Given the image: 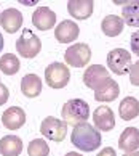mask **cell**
Here are the masks:
<instances>
[{
  "instance_id": "1",
  "label": "cell",
  "mask_w": 139,
  "mask_h": 156,
  "mask_svg": "<svg viewBox=\"0 0 139 156\" xmlns=\"http://www.w3.org/2000/svg\"><path fill=\"white\" fill-rule=\"evenodd\" d=\"M101 134L96 127H93L88 122L78 124L74 127L72 134H71V142L75 148L82 150V151H94L96 148L101 147Z\"/></svg>"
},
{
  "instance_id": "2",
  "label": "cell",
  "mask_w": 139,
  "mask_h": 156,
  "mask_svg": "<svg viewBox=\"0 0 139 156\" xmlns=\"http://www.w3.org/2000/svg\"><path fill=\"white\" fill-rule=\"evenodd\" d=\"M61 116L64 119L66 124L71 126H78L83 124L88 121L90 118V106L85 100H80V98H74V100H69L64 106H62Z\"/></svg>"
},
{
  "instance_id": "3",
  "label": "cell",
  "mask_w": 139,
  "mask_h": 156,
  "mask_svg": "<svg viewBox=\"0 0 139 156\" xmlns=\"http://www.w3.org/2000/svg\"><path fill=\"white\" fill-rule=\"evenodd\" d=\"M16 50L22 58H35L42 50V42L31 29L26 27L21 37L16 40Z\"/></svg>"
},
{
  "instance_id": "4",
  "label": "cell",
  "mask_w": 139,
  "mask_h": 156,
  "mask_svg": "<svg viewBox=\"0 0 139 156\" xmlns=\"http://www.w3.org/2000/svg\"><path fill=\"white\" fill-rule=\"evenodd\" d=\"M45 80L51 89H64L71 80V69L62 63H51L45 69Z\"/></svg>"
},
{
  "instance_id": "5",
  "label": "cell",
  "mask_w": 139,
  "mask_h": 156,
  "mask_svg": "<svg viewBox=\"0 0 139 156\" xmlns=\"http://www.w3.org/2000/svg\"><path fill=\"white\" fill-rule=\"evenodd\" d=\"M40 132L45 138H48L51 142H62L67 135V124L64 121L53 118V116H48L42 121L40 124Z\"/></svg>"
},
{
  "instance_id": "6",
  "label": "cell",
  "mask_w": 139,
  "mask_h": 156,
  "mask_svg": "<svg viewBox=\"0 0 139 156\" xmlns=\"http://www.w3.org/2000/svg\"><path fill=\"white\" fill-rule=\"evenodd\" d=\"M107 65L112 73L118 74V76H123V74L130 73L131 53L125 48H114L107 55Z\"/></svg>"
},
{
  "instance_id": "7",
  "label": "cell",
  "mask_w": 139,
  "mask_h": 156,
  "mask_svg": "<svg viewBox=\"0 0 139 156\" xmlns=\"http://www.w3.org/2000/svg\"><path fill=\"white\" fill-rule=\"evenodd\" d=\"M64 60L69 66L83 68V66L88 65L90 60H91V50L86 44H74L66 50Z\"/></svg>"
},
{
  "instance_id": "8",
  "label": "cell",
  "mask_w": 139,
  "mask_h": 156,
  "mask_svg": "<svg viewBox=\"0 0 139 156\" xmlns=\"http://www.w3.org/2000/svg\"><path fill=\"white\" fill-rule=\"evenodd\" d=\"M93 121H94V127L98 130L109 132L115 127V114L112 111V108L107 105H101L94 109Z\"/></svg>"
},
{
  "instance_id": "9",
  "label": "cell",
  "mask_w": 139,
  "mask_h": 156,
  "mask_svg": "<svg viewBox=\"0 0 139 156\" xmlns=\"http://www.w3.org/2000/svg\"><path fill=\"white\" fill-rule=\"evenodd\" d=\"M78 34H80L78 26L71 20L61 21L59 24L55 27V37H56L58 42H61V44H71L74 40H77Z\"/></svg>"
},
{
  "instance_id": "10",
  "label": "cell",
  "mask_w": 139,
  "mask_h": 156,
  "mask_svg": "<svg viewBox=\"0 0 139 156\" xmlns=\"http://www.w3.org/2000/svg\"><path fill=\"white\" fill-rule=\"evenodd\" d=\"M120 94V87L118 84L115 82L112 77L106 79L101 85H98L94 89V100L96 101H102V103H107V101H114L115 98H118Z\"/></svg>"
},
{
  "instance_id": "11",
  "label": "cell",
  "mask_w": 139,
  "mask_h": 156,
  "mask_svg": "<svg viewBox=\"0 0 139 156\" xmlns=\"http://www.w3.org/2000/svg\"><path fill=\"white\" fill-rule=\"evenodd\" d=\"M32 24L40 31H48L56 24V15L48 7H38L32 15Z\"/></svg>"
},
{
  "instance_id": "12",
  "label": "cell",
  "mask_w": 139,
  "mask_h": 156,
  "mask_svg": "<svg viewBox=\"0 0 139 156\" xmlns=\"http://www.w3.org/2000/svg\"><path fill=\"white\" fill-rule=\"evenodd\" d=\"M109 71L104 66L101 65H93V66H88L86 71L83 73V82L86 87H90L94 90L98 85H101L106 79H109Z\"/></svg>"
},
{
  "instance_id": "13",
  "label": "cell",
  "mask_w": 139,
  "mask_h": 156,
  "mask_svg": "<svg viewBox=\"0 0 139 156\" xmlns=\"http://www.w3.org/2000/svg\"><path fill=\"white\" fill-rule=\"evenodd\" d=\"M0 26L3 27L8 34H15L19 31L22 26V15L16 8H7L0 15Z\"/></svg>"
},
{
  "instance_id": "14",
  "label": "cell",
  "mask_w": 139,
  "mask_h": 156,
  "mask_svg": "<svg viewBox=\"0 0 139 156\" xmlns=\"http://www.w3.org/2000/svg\"><path fill=\"white\" fill-rule=\"evenodd\" d=\"M2 122L8 130H18L26 124V113L19 106H11L2 114Z\"/></svg>"
},
{
  "instance_id": "15",
  "label": "cell",
  "mask_w": 139,
  "mask_h": 156,
  "mask_svg": "<svg viewBox=\"0 0 139 156\" xmlns=\"http://www.w3.org/2000/svg\"><path fill=\"white\" fill-rule=\"evenodd\" d=\"M94 3L93 0H71L67 2V10L75 20H88L93 15Z\"/></svg>"
},
{
  "instance_id": "16",
  "label": "cell",
  "mask_w": 139,
  "mask_h": 156,
  "mask_svg": "<svg viewBox=\"0 0 139 156\" xmlns=\"http://www.w3.org/2000/svg\"><path fill=\"white\" fill-rule=\"evenodd\" d=\"M118 148L126 151V153L137 151V148H139V129H136V127H126L118 138Z\"/></svg>"
},
{
  "instance_id": "17",
  "label": "cell",
  "mask_w": 139,
  "mask_h": 156,
  "mask_svg": "<svg viewBox=\"0 0 139 156\" xmlns=\"http://www.w3.org/2000/svg\"><path fill=\"white\" fill-rule=\"evenodd\" d=\"M21 92L27 98H35L42 92V79L37 74H26L21 80Z\"/></svg>"
},
{
  "instance_id": "18",
  "label": "cell",
  "mask_w": 139,
  "mask_h": 156,
  "mask_svg": "<svg viewBox=\"0 0 139 156\" xmlns=\"http://www.w3.org/2000/svg\"><path fill=\"white\" fill-rule=\"evenodd\" d=\"M123 26H125V23L121 20V16L118 15H109L101 21V29L107 37L120 36L121 31H123Z\"/></svg>"
},
{
  "instance_id": "19",
  "label": "cell",
  "mask_w": 139,
  "mask_h": 156,
  "mask_svg": "<svg viewBox=\"0 0 139 156\" xmlns=\"http://www.w3.org/2000/svg\"><path fill=\"white\" fill-rule=\"evenodd\" d=\"M22 151V142L16 135H5L0 140V154L2 156H19Z\"/></svg>"
},
{
  "instance_id": "20",
  "label": "cell",
  "mask_w": 139,
  "mask_h": 156,
  "mask_svg": "<svg viewBox=\"0 0 139 156\" xmlns=\"http://www.w3.org/2000/svg\"><path fill=\"white\" fill-rule=\"evenodd\" d=\"M120 118L123 121H131L139 116V100L134 97H126L121 100L118 106Z\"/></svg>"
},
{
  "instance_id": "21",
  "label": "cell",
  "mask_w": 139,
  "mask_h": 156,
  "mask_svg": "<svg viewBox=\"0 0 139 156\" xmlns=\"http://www.w3.org/2000/svg\"><path fill=\"white\" fill-rule=\"evenodd\" d=\"M121 20L130 27H139V0L126 2L121 8Z\"/></svg>"
},
{
  "instance_id": "22",
  "label": "cell",
  "mask_w": 139,
  "mask_h": 156,
  "mask_svg": "<svg viewBox=\"0 0 139 156\" xmlns=\"http://www.w3.org/2000/svg\"><path fill=\"white\" fill-rule=\"evenodd\" d=\"M19 60L18 56L13 55V53H5L0 56V71L5 73L7 76H13L19 71Z\"/></svg>"
},
{
  "instance_id": "23",
  "label": "cell",
  "mask_w": 139,
  "mask_h": 156,
  "mask_svg": "<svg viewBox=\"0 0 139 156\" xmlns=\"http://www.w3.org/2000/svg\"><path fill=\"white\" fill-rule=\"evenodd\" d=\"M48 153H50V147L45 140H42V138L32 140L27 147V154L29 156H48Z\"/></svg>"
},
{
  "instance_id": "24",
  "label": "cell",
  "mask_w": 139,
  "mask_h": 156,
  "mask_svg": "<svg viewBox=\"0 0 139 156\" xmlns=\"http://www.w3.org/2000/svg\"><path fill=\"white\" fill-rule=\"evenodd\" d=\"M128 74H130V82L133 85H136V87H139V61H136L134 65H131Z\"/></svg>"
},
{
  "instance_id": "25",
  "label": "cell",
  "mask_w": 139,
  "mask_h": 156,
  "mask_svg": "<svg viewBox=\"0 0 139 156\" xmlns=\"http://www.w3.org/2000/svg\"><path fill=\"white\" fill-rule=\"evenodd\" d=\"M131 50L134 55L139 56V31L133 32V36H131Z\"/></svg>"
},
{
  "instance_id": "26",
  "label": "cell",
  "mask_w": 139,
  "mask_h": 156,
  "mask_svg": "<svg viewBox=\"0 0 139 156\" xmlns=\"http://www.w3.org/2000/svg\"><path fill=\"white\" fill-rule=\"evenodd\" d=\"M8 97H10V92H8V89H7V85L0 82V106L7 103Z\"/></svg>"
},
{
  "instance_id": "27",
  "label": "cell",
  "mask_w": 139,
  "mask_h": 156,
  "mask_svg": "<svg viewBox=\"0 0 139 156\" xmlns=\"http://www.w3.org/2000/svg\"><path fill=\"white\" fill-rule=\"evenodd\" d=\"M98 156H117V154H115V150H114V148L107 147V148L101 150V151L98 153Z\"/></svg>"
},
{
  "instance_id": "28",
  "label": "cell",
  "mask_w": 139,
  "mask_h": 156,
  "mask_svg": "<svg viewBox=\"0 0 139 156\" xmlns=\"http://www.w3.org/2000/svg\"><path fill=\"white\" fill-rule=\"evenodd\" d=\"M123 156H139V151H131V153H125Z\"/></svg>"
},
{
  "instance_id": "29",
  "label": "cell",
  "mask_w": 139,
  "mask_h": 156,
  "mask_svg": "<svg viewBox=\"0 0 139 156\" xmlns=\"http://www.w3.org/2000/svg\"><path fill=\"white\" fill-rule=\"evenodd\" d=\"M3 50V36L2 34H0V51Z\"/></svg>"
},
{
  "instance_id": "30",
  "label": "cell",
  "mask_w": 139,
  "mask_h": 156,
  "mask_svg": "<svg viewBox=\"0 0 139 156\" xmlns=\"http://www.w3.org/2000/svg\"><path fill=\"white\" fill-rule=\"evenodd\" d=\"M66 156H82L80 153H75V151H71V153H67Z\"/></svg>"
}]
</instances>
